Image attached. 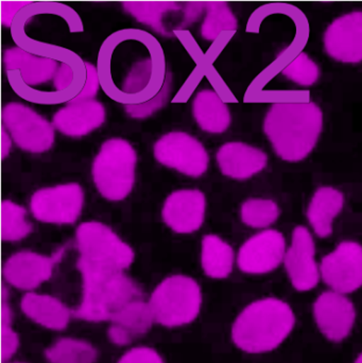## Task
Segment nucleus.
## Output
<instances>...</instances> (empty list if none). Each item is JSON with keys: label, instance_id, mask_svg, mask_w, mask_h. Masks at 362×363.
<instances>
[{"label": "nucleus", "instance_id": "9b49d317", "mask_svg": "<svg viewBox=\"0 0 362 363\" xmlns=\"http://www.w3.org/2000/svg\"><path fill=\"white\" fill-rule=\"evenodd\" d=\"M155 160L184 176L199 178L205 174L210 157L201 142L185 132L162 136L153 148Z\"/></svg>", "mask_w": 362, "mask_h": 363}, {"label": "nucleus", "instance_id": "4468645a", "mask_svg": "<svg viewBox=\"0 0 362 363\" xmlns=\"http://www.w3.org/2000/svg\"><path fill=\"white\" fill-rule=\"evenodd\" d=\"M283 264L291 286L297 291H310L321 281L320 264L316 259V243L305 226H297L293 230Z\"/></svg>", "mask_w": 362, "mask_h": 363}, {"label": "nucleus", "instance_id": "4be33fe9", "mask_svg": "<svg viewBox=\"0 0 362 363\" xmlns=\"http://www.w3.org/2000/svg\"><path fill=\"white\" fill-rule=\"evenodd\" d=\"M154 323V315L149 303L142 298H136L110 320L108 338L114 345L125 347L146 335Z\"/></svg>", "mask_w": 362, "mask_h": 363}, {"label": "nucleus", "instance_id": "6e6552de", "mask_svg": "<svg viewBox=\"0 0 362 363\" xmlns=\"http://www.w3.org/2000/svg\"><path fill=\"white\" fill-rule=\"evenodd\" d=\"M42 14L61 16L62 18L65 19L72 31L79 29L82 25V21L79 17L78 13L72 10L70 6L60 2L31 1L17 14L11 27L12 38L16 43V46L33 55L55 60L59 63H67L79 68L85 67L86 62L83 61L70 49L34 40L26 33V25L29 23L30 19Z\"/></svg>", "mask_w": 362, "mask_h": 363}, {"label": "nucleus", "instance_id": "cd10ccee", "mask_svg": "<svg viewBox=\"0 0 362 363\" xmlns=\"http://www.w3.org/2000/svg\"><path fill=\"white\" fill-rule=\"evenodd\" d=\"M238 21L229 4L225 1H205V17L201 26V36L215 42L223 34H234Z\"/></svg>", "mask_w": 362, "mask_h": 363}, {"label": "nucleus", "instance_id": "bb28decb", "mask_svg": "<svg viewBox=\"0 0 362 363\" xmlns=\"http://www.w3.org/2000/svg\"><path fill=\"white\" fill-rule=\"evenodd\" d=\"M237 257L233 247L217 235H206L201 243V266L210 279H227L233 272Z\"/></svg>", "mask_w": 362, "mask_h": 363}, {"label": "nucleus", "instance_id": "dca6fc26", "mask_svg": "<svg viewBox=\"0 0 362 363\" xmlns=\"http://www.w3.org/2000/svg\"><path fill=\"white\" fill-rule=\"evenodd\" d=\"M314 318L325 338L332 342H341L354 328L356 309L346 294L327 290L315 301Z\"/></svg>", "mask_w": 362, "mask_h": 363}, {"label": "nucleus", "instance_id": "f257e3e1", "mask_svg": "<svg viewBox=\"0 0 362 363\" xmlns=\"http://www.w3.org/2000/svg\"><path fill=\"white\" fill-rule=\"evenodd\" d=\"M97 70L106 95L125 106L155 97L169 72L161 43L135 28L118 30L106 38L98 53Z\"/></svg>", "mask_w": 362, "mask_h": 363}, {"label": "nucleus", "instance_id": "6ab92c4d", "mask_svg": "<svg viewBox=\"0 0 362 363\" xmlns=\"http://www.w3.org/2000/svg\"><path fill=\"white\" fill-rule=\"evenodd\" d=\"M327 55L346 64L362 62V12L342 15L333 21L324 34Z\"/></svg>", "mask_w": 362, "mask_h": 363}, {"label": "nucleus", "instance_id": "e433bc0d", "mask_svg": "<svg viewBox=\"0 0 362 363\" xmlns=\"http://www.w3.org/2000/svg\"><path fill=\"white\" fill-rule=\"evenodd\" d=\"M203 77H205V70L200 67V66H197L195 70L191 72L189 78L185 81L184 84L181 87L180 91L176 94L172 102H174V104H183V102H186L187 100L191 97L195 89H197L198 85L200 84Z\"/></svg>", "mask_w": 362, "mask_h": 363}, {"label": "nucleus", "instance_id": "7c9ffc66", "mask_svg": "<svg viewBox=\"0 0 362 363\" xmlns=\"http://www.w3.org/2000/svg\"><path fill=\"white\" fill-rule=\"evenodd\" d=\"M32 225L27 220V211L11 200L1 203V238L6 242H16L29 236Z\"/></svg>", "mask_w": 362, "mask_h": 363}, {"label": "nucleus", "instance_id": "412c9836", "mask_svg": "<svg viewBox=\"0 0 362 363\" xmlns=\"http://www.w3.org/2000/svg\"><path fill=\"white\" fill-rule=\"evenodd\" d=\"M106 108L97 100L70 101L53 115L55 130L69 138H82L101 127Z\"/></svg>", "mask_w": 362, "mask_h": 363}, {"label": "nucleus", "instance_id": "2eb2a0df", "mask_svg": "<svg viewBox=\"0 0 362 363\" xmlns=\"http://www.w3.org/2000/svg\"><path fill=\"white\" fill-rule=\"evenodd\" d=\"M286 240L276 230H264L249 238L237 254L238 268L250 275L272 272L284 264Z\"/></svg>", "mask_w": 362, "mask_h": 363}, {"label": "nucleus", "instance_id": "423d86ee", "mask_svg": "<svg viewBox=\"0 0 362 363\" xmlns=\"http://www.w3.org/2000/svg\"><path fill=\"white\" fill-rule=\"evenodd\" d=\"M199 284L187 275H171L157 286L149 298L155 323L165 328H181L197 319L201 311Z\"/></svg>", "mask_w": 362, "mask_h": 363}, {"label": "nucleus", "instance_id": "a19ab883", "mask_svg": "<svg viewBox=\"0 0 362 363\" xmlns=\"http://www.w3.org/2000/svg\"><path fill=\"white\" fill-rule=\"evenodd\" d=\"M6 363H25V362H6Z\"/></svg>", "mask_w": 362, "mask_h": 363}, {"label": "nucleus", "instance_id": "473e14b6", "mask_svg": "<svg viewBox=\"0 0 362 363\" xmlns=\"http://www.w3.org/2000/svg\"><path fill=\"white\" fill-rule=\"evenodd\" d=\"M283 76L301 86H312L320 77L318 64L306 53L301 52L282 70Z\"/></svg>", "mask_w": 362, "mask_h": 363}, {"label": "nucleus", "instance_id": "c85d7f7f", "mask_svg": "<svg viewBox=\"0 0 362 363\" xmlns=\"http://www.w3.org/2000/svg\"><path fill=\"white\" fill-rule=\"evenodd\" d=\"M49 363H95L97 350L85 340L62 338L45 351Z\"/></svg>", "mask_w": 362, "mask_h": 363}, {"label": "nucleus", "instance_id": "f8f14e48", "mask_svg": "<svg viewBox=\"0 0 362 363\" xmlns=\"http://www.w3.org/2000/svg\"><path fill=\"white\" fill-rule=\"evenodd\" d=\"M84 206V191L77 183L42 188L32 194L30 209L38 221L49 224H72Z\"/></svg>", "mask_w": 362, "mask_h": 363}, {"label": "nucleus", "instance_id": "c756f323", "mask_svg": "<svg viewBox=\"0 0 362 363\" xmlns=\"http://www.w3.org/2000/svg\"><path fill=\"white\" fill-rule=\"evenodd\" d=\"M278 203L270 199L252 198L244 201L240 208L242 221L252 228L268 230L280 217Z\"/></svg>", "mask_w": 362, "mask_h": 363}, {"label": "nucleus", "instance_id": "a211bd4d", "mask_svg": "<svg viewBox=\"0 0 362 363\" xmlns=\"http://www.w3.org/2000/svg\"><path fill=\"white\" fill-rule=\"evenodd\" d=\"M205 194L198 189H181L166 199L162 217L168 228L178 234L197 232L205 219Z\"/></svg>", "mask_w": 362, "mask_h": 363}, {"label": "nucleus", "instance_id": "58836bf2", "mask_svg": "<svg viewBox=\"0 0 362 363\" xmlns=\"http://www.w3.org/2000/svg\"><path fill=\"white\" fill-rule=\"evenodd\" d=\"M12 138L6 128H1V157L2 159H6L10 155L11 147H12Z\"/></svg>", "mask_w": 362, "mask_h": 363}, {"label": "nucleus", "instance_id": "b1692460", "mask_svg": "<svg viewBox=\"0 0 362 363\" xmlns=\"http://www.w3.org/2000/svg\"><path fill=\"white\" fill-rule=\"evenodd\" d=\"M23 315L42 328L50 330H63L67 328L72 315L59 298L48 294L28 292L21 301Z\"/></svg>", "mask_w": 362, "mask_h": 363}, {"label": "nucleus", "instance_id": "7ed1b4c3", "mask_svg": "<svg viewBox=\"0 0 362 363\" xmlns=\"http://www.w3.org/2000/svg\"><path fill=\"white\" fill-rule=\"evenodd\" d=\"M295 325V315L288 303L278 298H261L236 318L232 340L246 353H269L286 341Z\"/></svg>", "mask_w": 362, "mask_h": 363}, {"label": "nucleus", "instance_id": "39448f33", "mask_svg": "<svg viewBox=\"0 0 362 363\" xmlns=\"http://www.w3.org/2000/svg\"><path fill=\"white\" fill-rule=\"evenodd\" d=\"M137 153L128 140L111 138L100 147L91 176L98 191L108 201H123L135 184Z\"/></svg>", "mask_w": 362, "mask_h": 363}, {"label": "nucleus", "instance_id": "4c0bfd02", "mask_svg": "<svg viewBox=\"0 0 362 363\" xmlns=\"http://www.w3.org/2000/svg\"><path fill=\"white\" fill-rule=\"evenodd\" d=\"M31 1H21V0H15V1H8L4 0L0 2V11H1V23L4 27H12L13 21L16 18L17 14L28 6Z\"/></svg>", "mask_w": 362, "mask_h": 363}, {"label": "nucleus", "instance_id": "f704fd0d", "mask_svg": "<svg viewBox=\"0 0 362 363\" xmlns=\"http://www.w3.org/2000/svg\"><path fill=\"white\" fill-rule=\"evenodd\" d=\"M117 363H165L155 350L147 347H134L128 351Z\"/></svg>", "mask_w": 362, "mask_h": 363}, {"label": "nucleus", "instance_id": "72a5a7b5", "mask_svg": "<svg viewBox=\"0 0 362 363\" xmlns=\"http://www.w3.org/2000/svg\"><path fill=\"white\" fill-rule=\"evenodd\" d=\"M172 91V77L170 72H168L167 78H166L165 84L159 94L149 101L142 104H136V106H125V113L130 117L134 119H145L152 116L155 113L164 108L169 101L170 95Z\"/></svg>", "mask_w": 362, "mask_h": 363}, {"label": "nucleus", "instance_id": "f3484780", "mask_svg": "<svg viewBox=\"0 0 362 363\" xmlns=\"http://www.w3.org/2000/svg\"><path fill=\"white\" fill-rule=\"evenodd\" d=\"M64 250H60L52 256L32 251L13 254L6 260L2 268L4 281L16 289L33 292L50 279L55 264L61 259Z\"/></svg>", "mask_w": 362, "mask_h": 363}, {"label": "nucleus", "instance_id": "f03ea898", "mask_svg": "<svg viewBox=\"0 0 362 363\" xmlns=\"http://www.w3.org/2000/svg\"><path fill=\"white\" fill-rule=\"evenodd\" d=\"M323 128V113L312 101L276 102L264 121V131L283 161H303L314 150Z\"/></svg>", "mask_w": 362, "mask_h": 363}, {"label": "nucleus", "instance_id": "1a4fd4ad", "mask_svg": "<svg viewBox=\"0 0 362 363\" xmlns=\"http://www.w3.org/2000/svg\"><path fill=\"white\" fill-rule=\"evenodd\" d=\"M123 9L159 35L176 38L199 21L205 1H125Z\"/></svg>", "mask_w": 362, "mask_h": 363}, {"label": "nucleus", "instance_id": "0eeeda50", "mask_svg": "<svg viewBox=\"0 0 362 363\" xmlns=\"http://www.w3.org/2000/svg\"><path fill=\"white\" fill-rule=\"evenodd\" d=\"M78 262L94 268L125 272L135 259L133 249L112 228L97 221L83 222L77 228Z\"/></svg>", "mask_w": 362, "mask_h": 363}, {"label": "nucleus", "instance_id": "20e7f679", "mask_svg": "<svg viewBox=\"0 0 362 363\" xmlns=\"http://www.w3.org/2000/svg\"><path fill=\"white\" fill-rule=\"evenodd\" d=\"M82 277V300L72 311L77 319L87 322H110L125 305L142 298V292L125 272L94 268L78 262Z\"/></svg>", "mask_w": 362, "mask_h": 363}, {"label": "nucleus", "instance_id": "9d476101", "mask_svg": "<svg viewBox=\"0 0 362 363\" xmlns=\"http://www.w3.org/2000/svg\"><path fill=\"white\" fill-rule=\"evenodd\" d=\"M2 127L6 128L18 148L26 152L44 153L55 144V128L33 108L10 102L1 111Z\"/></svg>", "mask_w": 362, "mask_h": 363}, {"label": "nucleus", "instance_id": "aec40b11", "mask_svg": "<svg viewBox=\"0 0 362 363\" xmlns=\"http://www.w3.org/2000/svg\"><path fill=\"white\" fill-rule=\"evenodd\" d=\"M2 64L6 78L14 79L30 89H38L40 85L52 82L61 63L15 46L4 51Z\"/></svg>", "mask_w": 362, "mask_h": 363}, {"label": "nucleus", "instance_id": "a878e982", "mask_svg": "<svg viewBox=\"0 0 362 363\" xmlns=\"http://www.w3.org/2000/svg\"><path fill=\"white\" fill-rule=\"evenodd\" d=\"M193 114L198 125L208 133H223L231 125L229 106L213 89H203L196 95Z\"/></svg>", "mask_w": 362, "mask_h": 363}, {"label": "nucleus", "instance_id": "5701e85b", "mask_svg": "<svg viewBox=\"0 0 362 363\" xmlns=\"http://www.w3.org/2000/svg\"><path fill=\"white\" fill-rule=\"evenodd\" d=\"M220 172L234 180H248L265 169L268 163L266 153L244 143L232 142L223 145L217 152Z\"/></svg>", "mask_w": 362, "mask_h": 363}, {"label": "nucleus", "instance_id": "ddd939ff", "mask_svg": "<svg viewBox=\"0 0 362 363\" xmlns=\"http://www.w3.org/2000/svg\"><path fill=\"white\" fill-rule=\"evenodd\" d=\"M321 279L329 290L348 294L362 287V245L342 241L320 262Z\"/></svg>", "mask_w": 362, "mask_h": 363}, {"label": "nucleus", "instance_id": "393cba45", "mask_svg": "<svg viewBox=\"0 0 362 363\" xmlns=\"http://www.w3.org/2000/svg\"><path fill=\"white\" fill-rule=\"evenodd\" d=\"M344 206V196L340 190L323 186L316 190L307 207V219L312 230L320 238L333 234L334 221Z\"/></svg>", "mask_w": 362, "mask_h": 363}, {"label": "nucleus", "instance_id": "2f4dec72", "mask_svg": "<svg viewBox=\"0 0 362 363\" xmlns=\"http://www.w3.org/2000/svg\"><path fill=\"white\" fill-rule=\"evenodd\" d=\"M1 359L4 363L10 362L19 347V337L13 330V313L9 301V289L6 285L1 290Z\"/></svg>", "mask_w": 362, "mask_h": 363}, {"label": "nucleus", "instance_id": "ea45409f", "mask_svg": "<svg viewBox=\"0 0 362 363\" xmlns=\"http://www.w3.org/2000/svg\"><path fill=\"white\" fill-rule=\"evenodd\" d=\"M355 363H362V353L359 354L358 357L355 360Z\"/></svg>", "mask_w": 362, "mask_h": 363}, {"label": "nucleus", "instance_id": "c9c22d12", "mask_svg": "<svg viewBox=\"0 0 362 363\" xmlns=\"http://www.w3.org/2000/svg\"><path fill=\"white\" fill-rule=\"evenodd\" d=\"M86 65V80H85L84 86L78 96L72 101H86V100H94L99 91L100 85L99 76H98L97 66L94 64L85 63Z\"/></svg>", "mask_w": 362, "mask_h": 363}]
</instances>
